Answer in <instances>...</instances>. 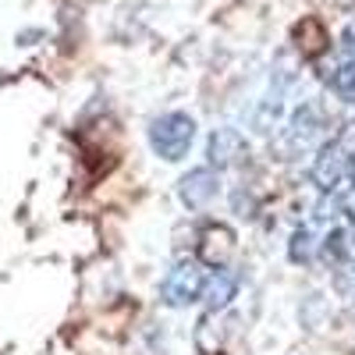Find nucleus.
<instances>
[{
	"label": "nucleus",
	"instance_id": "f257e3e1",
	"mask_svg": "<svg viewBox=\"0 0 355 355\" xmlns=\"http://www.w3.org/2000/svg\"><path fill=\"white\" fill-rule=\"evenodd\" d=\"M192 142H196V117H189L185 110L160 114L150 125V150L167 164H178L182 157H189Z\"/></svg>",
	"mask_w": 355,
	"mask_h": 355
},
{
	"label": "nucleus",
	"instance_id": "f03ea898",
	"mask_svg": "<svg viewBox=\"0 0 355 355\" xmlns=\"http://www.w3.org/2000/svg\"><path fill=\"white\" fill-rule=\"evenodd\" d=\"M202 263L199 259H185V263H178L174 270L164 277L160 284V299L171 306V309H185L192 302H199V295H202Z\"/></svg>",
	"mask_w": 355,
	"mask_h": 355
},
{
	"label": "nucleus",
	"instance_id": "7ed1b4c3",
	"mask_svg": "<svg viewBox=\"0 0 355 355\" xmlns=\"http://www.w3.org/2000/svg\"><path fill=\"white\" fill-rule=\"evenodd\" d=\"M217 192H220V171L217 167H196L178 182V199L189 210H206L217 199Z\"/></svg>",
	"mask_w": 355,
	"mask_h": 355
},
{
	"label": "nucleus",
	"instance_id": "20e7f679",
	"mask_svg": "<svg viewBox=\"0 0 355 355\" xmlns=\"http://www.w3.org/2000/svg\"><path fill=\"white\" fill-rule=\"evenodd\" d=\"M345 174H348V153H345V146H341V142L323 146L320 157L313 160V182H316L323 192H334V189L345 182Z\"/></svg>",
	"mask_w": 355,
	"mask_h": 355
},
{
	"label": "nucleus",
	"instance_id": "39448f33",
	"mask_svg": "<svg viewBox=\"0 0 355 355\" xmlns=\"http://www.w3.org/2000/svg\"><path fill=\"white\" fill-rule=\"evenodd\" d=\"M231 256H234V231L227 224H206L199 231V263L217 270Z\"/></svg>",
	"mask_w": 355,
	"mask_h": 355
},
{
	"label": "nucleus",
	"instance_id": "423d86ee",
	"mask_svg": "<svg viewBox=\"0 0 355 355\" xmlns=\"http://www.w3.org/2000/svg\"><path fill=\"white\" fill-rule=\"evenodd\" d=\"M245 153H249V146H245V139H242V132H239V128H217V132L210 135V146H206L210 167H217V171L234 167Z\"/></svg>",
	"mask_w": 355,
	"mask_h": 355
},
{
	"label": "nucleus",
	"instance_id": "0eeeda50",
	"mask_svg": "<svg viewBox=\"0 0 355 355\" xmlns=\"http://www.w3.org/2000/svg\"><path fill=\"white\" fill-rule=\"evenodd\" d=\"M234 295H239V274L217 266V270L202 281V295H199V299L206 302L210 313H220V309H227V302L234 299Z\"/></svg>",
	"mask_w": 355,
	"mask_h": 355
},
{
	"label": "nucleus",
	"instance_id": "6e6552de",
	"mask_svg": "<svg viewBox=\"0 0 355 355\" xmlns=\"http://www.w3.org/2000/svg\"><path fill=\"white\" fill-rule=\"evenodd\" d=\"M352 249H355V245H352V234L341 231V227H334L327 239L320 242V252H323V259H327V263H345V259L352 256Z\"/></svg>",
	"mask_w": 355,
	"mask_h": 355
},
{
	"label": "nucleus",
	"instance_id": "1a4fd4ad",
	"mask_svg": "<svg viewBox=\"0 0 355 355\" xmlns=\"http://www.w3.org/2000/svg\"><path fill=\"white\" fill-rule=\"evenodd\" d=\"M331 89H334L345 103H355V61H348V64H341V68L334 71Z\"/></svg>",
	"mask_w": 355,
	"mask_h": 355
},
{
	"label": "nucleus",
	"instance_id": "9d476101",
	"mask_svg": "<svg viewBox=\"0 0 355 355\" xmlns=\"http://www.w3.org/2000/svg\"><path fill=\"white\" fill-rule=\"evenodd\" d=\"M288 256H291V263H309V259H313V234H309L306 227L291 234V245H288Z\"/></svg>",
	"mask_w": 355,
	"mask_h": 355
}]
</instances>
